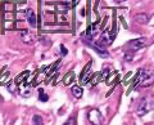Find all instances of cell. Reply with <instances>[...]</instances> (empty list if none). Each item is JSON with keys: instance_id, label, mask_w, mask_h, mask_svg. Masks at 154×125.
Masks as SVG:
<instances>
[{"instance_id": "cell-1", "label": "cell", "mask_w": 154, "mask_h": 125, "mask_svg": "<svg viewBox=\"0 0 154 125\" xmlns=\"http://www.w3.org/2000/svg\"><path fill=\"white\" fill-rule=\"evenodd\" d=\"M81 40H82L84 44H86L90 48H93V49L98 53L102 58H108V57H109V53L107 52V49H105V48L100 44V43H94L93 39H90V37H88V36H82V37H81Z\"/></svg>"}, {"instance_id": "cell-2", "label": "cell", "mask_w": 154, "mask_h": 125, "mask_svg": "<svg viewBox=\"0 0 154 125\" xmlns=\"http://www.w3.org/2000/svg\"><path fill=\"white\" fill-rule=\"evenodd\" d=\"M139 81H140V85L141 86H150L153 83H154V74L152 70L149 69H144L140 71V79H139Z\"/></svg>"}, {"instance_id": "cell-3", "label": "cell", "mask_w": 154, "mask_h": 125, "mask_svg": "<svg viewBox=\"0 0 154 125\" xmlns=\"http://www.w3.org/2000/svg\"><path fill=\"white\" fill-rule=\"evenodd\" d=\"M152 107H153V102L148 97L141 98L140 102H139V106H137V115L139 116H144V115H146L150 111Z\"/></svg>"}, {"instance_id": "cell-4", "label": "cell", "mask_w": 154, "mask_h": 125, "mask_svg": "<svg viewBox=\"0 0 154 125\" xmlns=\"http://www.w3.org/2000/svg\"><path fill=\"white\" fill-rule=\"evenodd\" d=\"M88 119H89V121L91 124H95V125H99V124H103L104 121V117H103V115L100 114L99 110H90L89 114H88Z\"/></svg>"}, {"instance_id": "cell-5", "label": "cell", "mask_w": 154, "mask_h": 125, "mask_svg": "<svg viewBox=\"0 0 154 125\" xmlns=\"http://www.w3.org/2000/svg\"><path fill=\"white\" fill-rule=\"evenodd\" d=\"M150 44V41H149L146 37H139V39H135V40H131L128 43V46L134 50H139L141 49V48H145Z\"/></svg>"}, {"instance_id": "cell-6", "label": "cell", "mask_w": 154, "mask_h": 125, "mask_svg": "<svg viewBox=\"0 0 154 125\" xmlns=\"http://www.w3.org/2000/svg\"><path fill=\"white\" fill-rule=\"evenodd\" d=\"M19 36H21V40L25 43V44H28V45H32L33 43H35V35L28 31V30H22L21 34H19Z\"/></svg>"}, {"instance_id": "cell-7", "label": "cell", "mask_w": 154, "mask_h": 125, "mask_svg": "<svg viewBox=\"0 0 154 125\" xmlns=\"http://www.w3.org/2000/svg\"><path fill=\"white\" fill-rule=\"evenodd\" d=\"M26 18H27L28 25H30L32 28H35L36 25H37V22H36V14H35V12H33L32 9H27L26 11Z\"/></svg>"}, {"instance_id": "cell-8", "label": "cell", "mask_w": 154, "mask_h": 125, "mask_svg": "<svg viewBox=\"0 0 154 125\" xmlns=\"http://www.w3.org/2000/svg\"><path fill=\"white\" fill-rule=\"evenodd\" d=\"M135 21L141 23V25H146V23L149 22V16L145 13H139V14L135 16Z\"/></svg>"}, {"instance_id": "cell-9", "label": "cell", "mask_w": 154, "mask_h": 125, "mask_svg": "<svg viewBox=\"0 0 154 125\" xmlns=\"http://www.w3.org/2000/svg\"><path fill=\"white\" fill-rule=\"evenodd\" d=\"M82 93H84V90H82V88H81V86H79V85L72 86V94H73V97L81 98V97H82Z\"/></svg>"}, {"instance_id": "cell-10", "label": "cell", "mask_w": 154, "mask_h": 125, "mask_svg": "<svg viewBox=\"0 0 154 125\" xmlns=\"http://www.w3.org/2000/svg\"><path fill=\"white\" fill-rule=\"evenodd\" d=\"M100 44H102L103 46H108V45H110L112 44V37H109L107 34H103L102 35V37H100Z\"/></svg>"}, {"instance_id": "cell-11", "label": "cell", "mask_w": 154, "mask_h": 125, "mask_svg": "<svg viewBox=\"0 0 154 125\" xmlns=\"http://www.w3.org/2000/svg\"><path fill=\"white\" fill-rule=\"evenodd\" d=\"M73 80H75V72H73V71H69V72L67 74L66 78L63 79V84L64 85H69Z\"/></svg>"}, {"instance_id": "cell-12", "label": "cell", "mask_w": 154, "mask_h": 125, "mask_svg": "<svg viewBox=\"0 0 154 125\" xmlns=\"http://www.w3.org/2000/svg\"><path fill=\"white\" fill-rule=\"evenodd\" d=\"M38 99L41 101V102H48V99H49V97L44 93V90L42 89H40L38 90Z\"/></svg>"}, {"instance_id": "cell-13", "label": "cell", "mask_w": 154, "mask_h": 125, "mask_svg": "<svg viewBox=\"0 0 154 125\" xmlns=\"http://www.w3.org/2000/svg\"><path fill=\"white\" fill-rule=\"evenodd\" d=\"M40 43H41L42 45H45V46H50L51 45L50 39H49V37H46V36H41L40 37Z\"/></svg>"}, {"instance_id": "cell-14", "label": "cell", "mask_w": 154, "mask_h": 125, "mask_svg": "<svg viewBox=\"0 0 154 125\" xmlns=\"http://www.w3.org/2000/svg\"><path fill=\"white\" fill-rule=\"evenodd\" d=\"M132 58H134V52L132 50H128V52L125 53V59H126L127 62L132 61Z\"/></svg>"}, {"instance_id": "cell-15", "label": "cell", "mask_w": 154, "mask_h": 125, "mask_svg": "<svg viewBox=\"0 0 154 125\" xmlns=\"http://www.w3.org/2000/svg\"><path fill=\"white\" fill-rule=\"evenodd\" d=\"M32 123L33 124H41L42 123V117L40 116V115H35V116L32 117Z\"/></svg>"}, {"instance_id": "cell-16", "label": "cell", "mask_w": 154, "mask_h": 125, "mask_svg": "<svg viewBox=\"0 0 154 125\" xmlns=\"http://www.w3.org/2000/svg\"><path fill=\"white\" fill-rule=\"evenodd\" d=\"M90 66H91V62H89V63L86 65L85 70H84V72L81 74V80H82V79H85V78H86V75H88V71H89V69H90Z\"/></svg>"}, {"instance_id": "cell-17", "label": "cell", "mask_w": 154, "mask_h": 125, "mask_svg": "<svg viewBox=\"0 0 154 125\" xmlns=\"http://www.w3.org/2000/svg\"><path fill=\"white\" fill-rule=\"evenodd\" d=\"M76 123H77L76 116H71V117L64 123V125H73V124H76Z\"/></svg>"}, {"instance_id": "cell-18", "label": "cell", "mask_w": 154, "mask_h": 125, "mask_svg": "<svg viewBox=\"0 0 154 125\" xmlns=\"http://www.w3.org/2000/svg\"><path fill=\"white\" fill-rule=\"evenodd\" d=\"M7 88H8V90H9V92H16V85H14V83H13V81H11V84H8L7 85Z\"/></svg>"}, {"instance_id": "cell-19", "label": "cell", "mask_w": 154, "mask_h": 125, "mask_svg": "<svg viewBox=\"0 0 154 125\" xmlns=\"http://www.w3.org/2000/svg\"><path fill=\"white\" fill-rule=\"evenodd\" d=\"M60 54L63 56V57H64V56H67V54H68V50L66 49V46H64L63 44H60Z\"/></svg>"}, {"instance_id": "cell-20", "label": "cell", "mask_w": 154, "mask_h": 125, "mask_svg": "<svg viewBox=\"0 0 154 125\" xmlns=\"http://www.w3.org/2000/svg\"><path fill=\"white\" fill-rule=\"evenodd\" d=\"M118 2H122V0H118Z\"/></svg>"}]
</instances>
